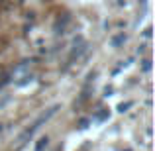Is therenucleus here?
<instances>
[{"label":"nucleus","instance_id":"f03ea898","mask_svg":"<svg viewBox=\"0 0 155 151\" xmlns=\"http://www.w3.org/2000/svg\"><path fill=\"white\" fill-rule=\"evenodd\" d=\"M47 141H49L47 137H41V140H39V145L35 147V151H43V147H47Z\"/></svg>","mask_w":155,"mask_h":151},{"label":"nucleus","instance_id":"f257e3e1","mask_svg":"<svg viewBox=\"0 0 155 151\" xmlns=\"http://www.w3.org/2000/svg\"><path fill=\"white\" fill-rule=\"evenodd\" d=\"M57 110H59V106L55 104V106H51V108H47L45 112H41V114H39V118H38V120L34 122V124H31V128H30V130H26V133H24V136L20 137V145H22L24 141L28 140V137H31V136H34V133L38 132L39 128H41V124H45V122L49 120L51 116H55V112H57Z\"/></svg>","mask_w":155,"mask_h":151}]
</instances>
